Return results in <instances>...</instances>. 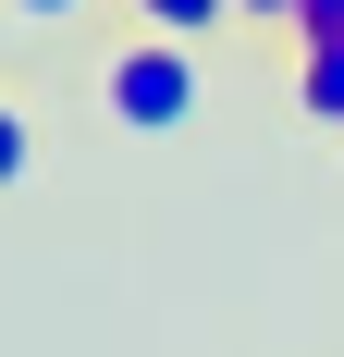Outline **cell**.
I'll return each mask as SVG.
<instances>
[{
  "instance_id": "6da1fadb",
  "label": "cell",
  "mask_w": 344,
  "mask_h": 357,
  "mask_svg": "<svg viewBox=\"0 0 344 357\" xmlns=\"http://www.w3.org/2000/svg\"><path fill=\"white\" fill-rule=\"evenodd\" d=\"M197 99H209V74H197V50H172V37H123L99 62V111L123 136H185Z\"/></svg>"
},
{
  "instance_id": "7a4b0ae2",
  "label": "cell",
  "mask_w": 344,
  "mask_h": 357,
  "mask_svg": "<svg viewBox=\"0 0 344 357\" xmlns=\"http://www.w3.org/2000/svg\"><path fill=\"white\" fill-rule=\"evenodd\" d=\"M295 111L344 136V37H308V50H295Z\"/></svg>"
},
{
  "instance_id": "3957f363",
  "label": "cell",
  "mask_w": 344,
  "mask_h": 357,
  "mask_svg": "<svg viewBox=\"0 0 344 357\" xmlns=\"http://www.w3.org/2000/svg\"><path fill=\"white\" fill-rule=\"evenodd\" d=\"M123 25H136V37H172V50H197L209 25H234V0H123Z\"/></svg>"
},
{
  "instance_id": "277c9868",
  "label": "cell",
  "mask_w": 344,
  "mask_h": 357,
  "mask_svg": "<svg viewBox=\"0 0 344 357\" xmlns=\"http://www.w3.org/2000/svg\"><path fill=\"white\" fill-rule=\"evenodd\" d=\"M25 160H37V136H25V111L0 99V197H13V185H25Z\"/></svg>"
},
{
  "instance_id": "5b68a950",
  "label": "cell",
  "mask_w": 344,
  "mask_h": 357,
  "mask_svg": "<svg viewBox=\"0 0 344 357\" xmlns=\"http://www.w3.org/2000/svg\"><path fill=\"white\" fill-rule=\"evenodd\" d=\"M295 37H344V0H295Z\"/></svg>"
},
{
  "instance_id": "8992f818",
  "label": "cell",
  "mask_w": 344,
  "mask_h": 357,
  "mask_svg": "<svg viewBox=\"0 0 344 357\" xmlns=\"http://www.w3.org/2000/svg\"><path fill=\"white\" fill-rule=\"evenodd\" d=\"M234 25H295V0H234Z\"/></svg>"
},
{
  "instance_id": "52a82bcc",
  "label": "cell",
  "mask_w": 344,
  "mask_h": 357,
  "mask_svg": "<svg viewBox=\"0 0 344 357\" xmlns=\"http://www.w3.org/2000/svg\"><path fill=\"white\" fill-rule=\"evenodd\" d=\"M13 13H25V25H74L86 0H13Z\"/></svg>"
}]
</instances>
